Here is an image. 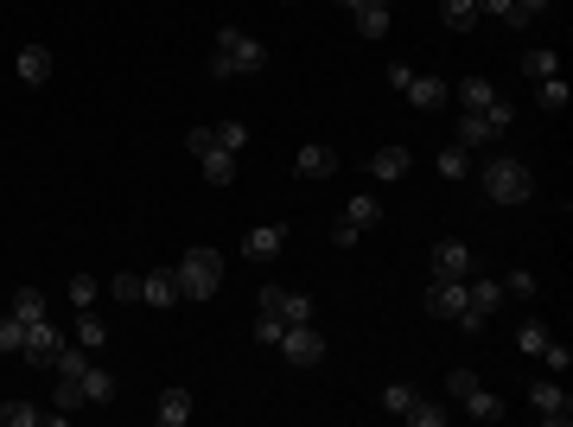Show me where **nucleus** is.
<instances>
[{
  "instance_id": "nucleus-1",
  "label": "nucleus",
  "mask_w": 573,
  "mask_h": 427,
  "mask_svg": "<svg viewBox=\"0 0 573 427\" xmlns=\"http://www.w3.org/2000/svg\"><path fill=\"white\" fill-rule=\"evenodd\" d=\"M268 64V45L262 39H249L242 26H223L217 39H211V51H204V71H211L217 83H230V77H255Z\"/></svg>"
},
{
  "instance_id": "nucleus-2",
  "label": "nucleus",
  "mask_w": 573,
  "mask_h": 427,
  "mask_svg": "<svg viewBox=\"0 0 573 427\" xmlns=\"http://www.w3.org/2000/svg\"><path fill=\"white\" fill-rule=\"evenodd\" d=\"M172 281H179V306H198V300H211L217 287H223V255L204 243V249H185L179 262H172Z\"/></svg>"
},
{
  "instance_id": "nucleus-3",
  "label": "nucleus",
  "mask_w": 573,
  "mask_h": 427,
  "mask_svg": "<svg viewBox=\"0 0 573 427\" xmlns=\"http://www.w3.org/2000/svg\"><path fill=\"white\" fill-rule=\"evenodd\" d=\"M478 185L491 204H529L535 198V173L523 160H510V153H491V160L478 166Z\"/></svg>"
},
{
  "instance_id": "nucleus-4",
  "label": "nucleus",
  "mask_w": 573,
  "mask_h": 427,
  "mask_svg": "<svg viewBox=\"0 0 573 427\" xmlns=\"http://www.w3.org/2000/svg\"><path fill=\"white\" fill-rule=\"evenodd\" d=\"M382 408H389V415H402V421H414V427H446V421H453V408L427 402L421 389H408V383H389V389H382Z\"/></svg>"
},
{
  "instance_id": "nucleus-5",
  "label": "nucleus",
  "mask_w": 573,
  "mask_h": 427,
  "mask_svg": "<svg viewBox=\"0 0 573 427\" xmlns=\"http://www.w3.org/2000/svg\"><path fill=\"white\" fill-rule=\"evenodd\" d=\"M465 294H472V306L459 313V332H484V326H491V313L510 300V294H503V281L497 275H478V268L465 275Z\"/></svg>"
},
{
  "instance_id": "nucleus-6",
  "label": "nucleus",
  "mask_w": 573,
  "mask_h": 427,
  "mask_svg": "<svg viewBox=\"0 0 573 427\" xmlns=\"http://www.w3.org/2000/svg\"><path fill=\"white\" fill-rule=\"evenodd\" d=\"M376 224H382V204H376V198H351V204L338 211V224H332V243H338V249H351L357 236H363V230H376Z\"/></svg>"
},
{
  "instance_id": "nucleus-7",
  "label": "nucleus",
  "mask_w": 573,
  "mask_h": 427,
  "mask_svg": "<svg viewBox=\"0 0 573 427\" xmlns=\"http://www.w3.org/2000/svg\"><path fill=\"white\" fill-rule=\"evenodd\" d=\"M287 357V364H319L325 357V332L312 326V319H300V326H281V345H274Z\"/></svg>"
},
{
  "instance_id": "nucleus-8",
  "label": "nucleus",
  "mask_w": 573,
  "mask_h": 427,
  "mask_svg": "<svg viewBox=\"0 0 573 427\" xmlns=\"http://www.w3.org/2000/svg\"><path fill=\"white\" fill-rule=\"evenodd\" d=\"M529 408H535V421H548V427H567V421H573V396H567L554 377L529 383Z\"/></svg>"
},
{
  "instance_id": "nucleus-9",
  "label": "nucleus",
  "mask_w": 573,
  "mask_h": 427,
  "mask_svg": "<svg viewBox=\"0 0 573 427\" xmlns=\"http://www.w3.org/2000/svg\"><path fill=\"white\" fill-rule=\"evenodd\" d=\"M478 268V255L459 243V236H446V243H433V281H465Z\"/></svg>"
},
{
  "instance_id": "nucleus-10",
  "label": "nucleus",
  "mask_w": 573,
  "mask_h": 427,
  "mask_svg": "<svg viewBox=\"0 0 573 427\" xmlns=\"http://www.w3.org/2000/svg\"><path fill=\"white\" fill-rule=\"evenodd\" d=\"M58 345H64V332L51 326V319H32V326H26V345H20V357H26V364H39V370H51V357H58Z\"/></svg>"
},
{
  "instance_id": "nucleus-11",
  "label": "nucleus",
  "mask_w": 573,
  "mask_h": 427,
  "mask_svg": "<svg viewBox=\"0 0 573 427\" xmlns=\"http://www.w3.org/2000/svg\"><path fill=\"white\" fill-rule=\"evenodd\" d=\"M427 313L433 319H459L465 313V306H472V294H465V281H427Z\"/></svg>"
},
{
  "instance_id": "nucleus-12",
  "label": "nucleus",
  "mask_w": 573,
  "mask_h": 427,
  "mask_svg": "<svg viewBox=\"0 0 573 427\" xmlns=\"http://www.w3.org/2000/svg\"><path fill=\"white\" fill-rule=\"evenodd\" d=\"M402 96L414 102V109H446V102H453V83H446V77H421V71H408Z\"/></svg>"
},
{
  "instance_id": "nucleus-13",
  "label": "nucleus",
  "mask_w": 573,
  "mask_h": 427,
  "mask_svg": "<svg viewBox=\"0 0 573 427\" xmlns=\"http://www.w3.org/2000/svg\"><path fill=\"white\" fill-rule=\"evenodd\" d=\"M281 249H287V224H255L242 236V255H249V262H274Z\"/></svg>"
},
{
  "instance_id": "nucleus-14",
  "label": "nucleus",
  "mask_w": 573,
  "mask_h": 427,
  "mask_svg": "<svg viewBox=\"0 0 573 427\" xmlns=\"http://www.w3.org/2000/svg\"><path fill=\"white\" fill-rule=\"evenodd\" d=\"M338 153L332 147H319V141H312V147H300V153H293V173H300V179H332L338 173Z\"/></svg>"
},
{
  "instance_id": "nucleus-15",
  "label": "nucleus",
  "mask_w": 573,
  "mask_h": 427,
  "mask_svg": "<svg viewBox=\"0 0 573 427\" xmlns=\"http://www.w3.org/2000/svg\"><path fill=\"white\" fill-rule=\"evenodd\" d=\"M0 427H64L58 408H32V402H7L0 408Z\"/></svg>"
},
{
  "instance_id": "nucleus-16",
  "label": "nucleus",
  "mask_w": 573,
  "mask_h": 427,
  "mask_svg": "<svg viewBox=\"0 0 573 427\" xmlns=\"http://www.w3.org/2000/svg\"><path fill=\"white\" fill-rule=\"evenodd\" d=\"M459 408H465L472 421H503V415H510V402H503L497 389H484V383H478V389H472V396H465Z\"/></svg>"
},
{
  "instance_id": "nucleus-17",
  "label": "nucleus",
  "mask_w": 573,
  "mask_h": 427,
  "mask_svg": "<svg viewBox=\"0 0 573 427\" xmlns=\"http://www.w3.org/2000/svg\"><path fill=\"white\" fill-rule=\"evenodd\" d=\"M453 102H459L465 115H484V109H491V102H497V90H491V83H484V77H459Z\"/></svg>"
},
{
  "instance_id": "nucleus-18",
  "label": "nucleus",
  "mask_w": 573,
  "mask_h": 427,
  "mask_svg": "<svg viewBox=\"0 0 573 427\" xmlns=\"http://www.w3.org/2000/svg\"><path fill=\"white\" fill-rule=\"evenodd\" d=\"M141 300H147V306H179V281H172V268L141 275Z\"/></svg>"
},
{
  "instance_id": "nucleus-19",
  "label": "nucleus",
  "mask_w": 573,
  "mask_h": 427,
  "mask_svg": "<svg viewBox=\"0 0 573 427\" xmlns=\"http://www.w3.org/2000/svg\"><path fill=\"white\" fill-rule=\"evenodd\" d=\"M153 421H160V427H185L191 421V389H166V396L153 402Z\"/></svg>"
},
{
  "instance_id": "nucleus-20",
  "label": "nucleus",
  "mask_w": 573,
  "mask_h": 427,
  "mask_svg": "<svg viewBox=\"0 0 573 427\" xmlns=\"http://www.w3.org/2000/svg\"><path fill=\"white\" fill-rule=\"evenodd\" d=\"M363 166H370V179H408V147H376Z\"/></svg>"
},
{
  "instance_id": "nucleus-21",
  "label": "nucleus",
  "mask_w": 573,
  "mask_h": 427,
  "mask_svg": "<svg viewBox=\"0 0 573 427\" xmlns=\"http://www.w3.org/2000/svg\"><path fill=\"white\" fill-rule=\"evenodd\" d=\"M20 83H32V90H45V83H51V51L45 45H26L20 51Z\"/></svg>"
},
{
  "instance_id": "nucleus-22",
  "label": "nucleus",
  "mask_w": 573,
  "mask_h": 427,
  "mask_svg": "<svg viewBox=\"0 0 573 427\" xmlns=\"http://www.w3.org/2000/svg\"><path fill=\"white\" fill-rule=\"evenodd\" d=\"M459 147H472V153H478V147H497V128L484 122V115H465V109H459Z\"/></svg>"
},
{
  "instance_id": "nucleus-23",
  "label": "nucleus",
  "mask_w": 573,
  "mask_h": 427,
  "mask_svg": "<svg viewBox=\"0 0 573 427\" xmlns=\"http://www.w3.org/2000/svg\"><path fill=\"white\" fill-rule=\"evenodd\" d=\"M77 383H83V402H96V408H102V402H115V377H109L102 364H90Z\"/></svg>"
},
{
  "instance_id": "nucleus-24",
  "label": "nucleus",
  "mask_w": 573,
  "mask_h": 427,
  "mask_svg": "<svg viewBox=\"0 0 573 427\" xmlns=\"http://www.w3.org/2000/svg\"><path fill=\"white\" fill-rule=\"evenodd\" d=\"M51 370H58V377H83V370H90V345H71V338H64L58 357H51Z\"/></svg>"
},
{
  "instance_id": "nucleus-25",
  "label": "nucleus",
  "mask_w": 573,
  "mask_h": 427,
  "mask_svg": "<svg viewBox=\"0 0 573 427\" xmlns=\"http://www.w3.org/2000/svg\"><path fill=\"white\" fill-rule=\"evenodd\" d=\"M389 26H395V13L382 7V0H376V7H357V32H363V39H389Z\"/></svg>"
},
{
  "instance_id": "nucleus-26",
  "label": "nucleus",
  "mask_w": 573,
  "mask_h": 427,
  "mask_svg": "<svg viewBox=\"0 0 573 427\" xmlns=\"http://www.w3.org/2000/svg\"><path fill=\"white\" fill-rule=\"evenodd\" d=\"M77 345H90V351L109 345V326H102V313H90V306H77Z\"/></svg>"
},
{
  "instance_id": "nucleus-27",
  "label": "nucleus",
  "mask_w": 573,
  "mask_h": 427,
  "mask_svg": "<svg viewBox=\"0 0 573 427\" xmlns=\"http://www.w3.org/2000/svg\"><path fill=\"white\" fill-rule=\"evenodd\" d=\"M535 102H542V109H567V102H573L567 77H561V71H554V77H535Z\"/></svg>"
},
{
  "instance_id": "nucleus-28",
  "label": "nucleus",
  "mask_w": 573,
  "mask_h": 427,
  "mask_svg": "<svg viewBox=\"0 0 573 427\" xmlns=\"http://www.w3.org/2000/svg\"><path fill=\"white\" fill-rule=\"evenodd\" d=\"M440 20L453 32H472L478 26V0H440Z\"/></svg>"
},
{
  "instance_id": "nucleus-29",
  "label": "nucleus",
  "mask_w": 573,
  "mask_h": 427,
  "mask_svg": "<svg viewBox=\"0 0 573 427\" xmlns=\"http://www.w3.org/2000/svg\"><path fill=\"white\" fill-rule=\"evenodd\" d=\"M198 160H204V179H211V185H230L236 179V153L211 147V153H198Z\"/></svg>"
},
{
  "instance_id": "nucleus-30",
  "label": "nucleus",
  "mask_w": 573,
  "mask_h": 427,
  "mask_svg": "<svg viewBox=\"0 0 573 427\" xmlns=\"http://www.w3.org/2000/svg\"><path fill=\"white\" fill-rule=\"evenodd\" d=\"M548 326H542V319H523V326H516V351H523V357H542V345H548Z\"/></svg>"
},
{
  "instance_id": "nucleus-31",
  "label": "nucleus",
  "mask_w": 573,
  "mask_h": 427,
  "mask_svg": "<svg viewBox=\"0 0 573 427\" xmlns=\"http://www.w3.org/2000/svg\"><path fill=\"white\" fill-rule=\"evenodd\" d=\"M7 313H13V319H26V326H32V319H45V294H39V287H20Z\"/></svg>"
},
{
  "instance_id": "nucleus-32",
  "label": "nucleus",
  "mask_w": 573,
  "mask_h": 427,
  "mask_svg": "<svg viewBox=\"0 0 573 427\" xmlns=\"http://www.w3.org/2000/svg\"><path fill=\"white\" fill-rule=\"evenodd\" d=\"M465 173H472V147H459V141H453V147L440 153V179H465Z\"/></svg>"
},
{
  "instance_id": "nucleus-33",
  "label": "nucleus",
  "mask_w": 573,
  "mask_h": 427,
  "mask_svg": "<svg viewBox=\"0 0 573 427\" xmlns=\"http://www.w3.org/2000/svg\"><path fill=\"white\" fill-rule=\"evenodd\" d=\"M281 313H268V306H255V345H281Z\"/></svg>"
},
{
  "instance_id": "nucleus-34",
  "label": "nucleus",
  "mask_w": 573,
  "mask_h": 427,
  "mask_svg": "<svg viewBox=\"0 0 573 427\" xmlns=\"http://www.w3.org/2000/svg\"><path fill=\"white\" fill-rule=\"evenodd\" d=\"M20 345H26V319L0 313V351H7V357H20Z\"/></svg>"
},
{
  "instance_id": "nucleus-35",
  "label": "nucleus",
  "mask_w": 573,
  "mask_h": 427,
  "mask_svg": "<svg viewBox=\"0 0 573 427\" xmlns=\"http://www.w3.org/2000/svg\"><path fill=\"white\" fill-rule=\"evenodd\" d=\"M51 408H58V415H64V408H83V383H77V377H58V389H51Z\"/></svg>"
},
{
  "instance_id": "nucleus-36",
  "label": "nucleus",
  "mask_w": 573,
  "mask_h": 427,
  "mask_svg": "<svg viewBox=\"0 0 573 427\" xmlns=\"http://www.w3.org/2000/svg\"><path fill=\"white\" fill-rule=\"evenodd\" d=\"M217 128V147L223 153H242V147H249V128H242V122H211Z\"/></svg>"
},
{
  "instance_id": "nucleus-37",
  "label": "nucleus",
  "mask_w": 573,
  "mask_h": 427,
  "mask_svg": "<svg viewBox=\"0 0 573 427\" xmlns=\"http://www.w3.org/2000/svg\"><path fill=\"white\" fill-rule=\"evenodd\" d=\"M503 281V294H516V300H535V275L529 268H510V275H497Z\"/></svg>"
},
{
  "instance_id": "nucleus-38",
  "label": "nucleus",
  "mask_w": 573,
  "mask_h": 427,
  "mask_svg": "<svg viewBox=\"0 0 573 427\" xmlns=\"http://www.w3.org/2000/svg\"><path fill=\"white\" fill-rule=\"evenodd\" d=\"M523 71L529 77H554V71H561V58H554V51H523Z\"/></svg>"
},
{
  "instance_id": "nucleus-39",
  "label": "nucleus",
  "mask_w": 573,
  "mask_h": 427,
  "mask_svg": "<svg viewBox=\"0 0 573 427\" xmlns=\"http://www.w3.org/2000/svg\"><path fill=\"white\" fill-rule=\"evenodd\" d=\"M472 389H478V370H453V377H446V396H453V402H465V396H472Z\"/></svg>"
},
{
  "instance_id": "nucleus-40",
  "label": "nucleus",
  "mask_w": 573,
  "mask_h": 427,
  "mask_svg": "<svg viewBox=\"0 0 573 427\" xmlns=\"http://www.w3.org/2000/svg\"><path fill=\"white\" fill-rule=\"evenodd\" d=\"M484 122H491V128H497V141H503V134H510V122H516V109H510V102L497 96L491 109H484Z\"/></svg>"
},
{
  "instance_id": "nucleus-41",
  "label": "nucleus",
  "mask_w": 573,
  "mask_h": 427,
  "mask_svg": "<svg viewBox=\"0 0 573 427\" xmlns=\"http://www.w3.org/2000/svg\"><path fill=\"white\" fill-rule=\"evenodd\" d=\"M542 364H548V370H554V377H561V370H567V364H573V351H567V345H561V338H548V345H542Z\"/></svg>"
},
{
  "instance_id": "nucleus-42",
  "label": "nucleus",
  "mask_w": 573,
  "mask_h": 427,
  "mask_svg": "<svg viewBox=\"0 0 573 427\" xmlns=\"http://www.w3.org/2000/svg\"><path fill=\"white\" fill-rule=\"evenodd\" d=\"M71 306H96V275H71Z\"/></svg>"
},
{
  "instance_id": "nucleus-43",
  "label": "nucleus",
  "mask_w": 573,
  "mask_h": 427,
  "mask_svg": "<svg viewBox=\"0 0 573 427\" xmlns=\"http://www.w3.org/2000/svg\"><path fill=\"white\" fill-rule=\"evenodd\" d=\"M109 294H115V300H141V275H115Z\"/></svg>"
},
{
  "instance_id": "nucleus-44",
  "label": "nucleus",
  "mask_w": 573,
  "mask_h": 427,
  "mask_svg": "<svg viewBox=\"0 0 573 427\" xmlns=\"http://www.w3.org/2000/svg\"><path fill=\"white\" fill-rule=\"evenodd\" d=\"M542 7H548V0H516V26H529V20H535Z\"/></svg>"
},
{
  "instance_id": "nucleus-45",
  "label": "nucleus",
  "mask_w": 573,
  "mask_h": 427,
  "mask_svg": "<svg viewBox=\"0 0 573 427\" xmlns=\"http://www.w3.org/2000/svg\"><path fill=\"white\" fill-rule=\"evenodd\" d=\"M338 7H351V13H357V7H376V0H338ZM382 7H389V0H382Z\"/></svg>"
}]
</instances>
